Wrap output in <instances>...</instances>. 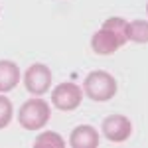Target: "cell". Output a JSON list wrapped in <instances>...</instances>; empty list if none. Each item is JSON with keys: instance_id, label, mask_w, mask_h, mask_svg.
Wrapping results in <instances>:
<instances>
[{"instance_id": "6da1fadb", "label": "cell", "mask_w": 148, "mask_h": 148, "mask_svg": "<svg viewBox=\"0 0 148 148\" xmlns=\"http://www.w3.org/2000/svg\"><path fill=\"white\" fill-rule=\"evenodd\" d=\"M51 119V109L44 99H30L18 111V123L26 130H42Z\"/></svg>"}, {"instance_id": "7a4b0ae2", "label": "cell", "mask_w": 148, "mask_h": 148, "mask_svg": "<svg viewBox=\"0 0 148 148\" xmlns=\"http://www.w3.org/2000/svg\"><path fill=\"white\" fill-rule=\"evenodd\" d=\"M83 91L89 99L97 103L109 101L116 93V79L107 71H93L83 81Z\"/></svg>"}, {"instance_id": "3957f363", "label": "cell", "mask_w": 148, "mask_h": 148, "mask_svg": "<svg viewBox=\"0 0 148 148\" xmlns=\"http://www.w3.org/2000/svg\"><path fill=\"white\" fill-rule=\"evenodd\" d=\"M83 101V91L75 83H61L51 93V103L59 111H75Z\"/></svg>"}, {"instance_id": "277c9868", "label": "cell", "mask_w": 148, "mask_h": 148, "mask_svg": "<svg viewBox=\"0 0 148 148\" xmlns=\"http://www.w3.org/2000/svg\"><path fill=\"white\" fill-rule=\"evenodd\" d=\"M24 85L32 95H44L51 85V71L44 63H34L26 69Z\"/></svg>"}, {"instance_id": "5b68a950", "label": "cell", "mask_w": 148, "mask_h": 148, "mask_svg": "<svg viewBox=\"0 0 148 148\" xmlns=\"http://www.w3.org/2000/svg\"><path fill=\"white\" fill-rule=\"evenodd\" d=\"M132 132L130 121L123 114H113L103 121V134L111 142H125Z\"/></svg>"}, {"instance_id": "8992f818", "label": "cell", "mask_w": 148, "mask_h": 148, "mask_svg": "<svg viewBox=\"0 0 148 148\" xmlns=\"http://www.w3.org/2000/svg\"><path fill=\"white\" fill-rule=\"evenodd\" d=\"M91 47H93V51L99 53V56H113L114 51L123 46H121L119 38L111 30H107V28L101 26V30L91 38Z\"/></svg>"}, {"instance_id": "52a82bcc", "label": "cell", "mask_w": 148, "mask_h": 148, "mask_svg": "<svg viewBox=\"0 0 148 148\" xmlns=\"http://www.w3.org/2000/svg\"><path fill=\"white\" fill-rule=\"evenodd\" d=\"M69 144L73 148H95L99 144V132L89 125L75 126L69 138Z\"/></svg>"}, {"instance_id": "ba28073f", "label": "cell", "mask_w": 148, "mask_h": 148, "mask_svg": "<svg viewBox=\"0 0 148 148\" xmlns=\"http://www.w3.org/2000/svg\"><path fill=\"white\" fill-rule=\"evenodd\" d=\"M20 81V69L18 65L10 59H2L0 61V93L12 91Z\"/></svg>"}, {"instance_id": "9c48e42d", "label": "cell", "mask_w": 148, "mask_h": 148, "mask_svg": "<svg viewBox=\"0 0 148 148\" xmlns=\"http://www.w3.org/2000/svg\"><path fill=\"white\" fill-rule=\"evenodd\" d=\"M103 28H107V30H111L116 38H119V42H121V46H125L126 42H128V22L123 20V18H109V20H105L103 22Z\"/></svg>"}, {"instance_id": "30bf717a", "label": "cell", "mask_w": 148, "mask_h": 148, "mask_svg": "<svg viewBox=\"0 0 148 148\" xmlns=\"http://www.w3.org/2000/svg\"><path fill=\"white\" fill-rule=\"evenodd\" d=\"M128 40L136 44H148V22L132 20L128 24Z\"/></svg>"}, {"instance_id": "8fae6325", "label": "cell", "mask_w": 148, "mask_h": 148, "mask_svg": "<svg viewBox=\"0 0 148 148\" xmlns=\"http://www.w3.org/2000/svg\"><path fill=\"white\" fill-rule=\"evenodd\" d=\"M63 138L59 136L57 132H51V130H47V132H42L40 136L34 140V146H56V148H63Z\"/></svg>"}, {"instance_id": "7c38bea8", "label": "cell", "mask_w": 148, "mask_h": 148, "mask_svg": "<svg viewBox=\"0 0 148 148\" xmlns=\"http://www.w3.org/2000/svg\"><path fill=\"white\" fill-rule=\"evenodd\" d=\"M12 114H14V107H12L10 99L4 97V95H0V130L10 125Z\"/></svg>"}, {"instance_id": "4fadbf2b", "label": "cell", "mask_w": 148, "mask_h": 148, "mask_svg": "<svg viewBox=\"0 0 148 148\" xmlns=\"http://www.w3.org/2000/svg\"><path fill=\"white\" fill-rule=\"evenodd\" d=\"M146 14H148V4H146Z\"/></svg>"}]
</instances>
